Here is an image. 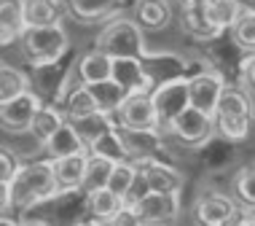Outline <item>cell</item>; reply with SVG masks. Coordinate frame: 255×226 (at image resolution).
<instances>
[{"instance_id":"obj_1","label":"cell","mask_w":255,"mask_h":226,"mask_svg":"<svg viewBox=\"0 0 255 226\" xmlns=\"http://www.w3.org/2000/svg\"><path fill=\"white\" fill-rule=\"evenodd\" d=\"M57 178H54V159H38L19 164L11 181V208L13 210H32L38 205L57 197Z\"/></svg>"},{"instance_id":"obj_2","label":"cell","mask_w":255,"mask_h":226,"mask_svg":"<svg viewBox=\"0 0 255 226\" xmlns=\"http://www.w3.org/2000/svg\"><path fill=\"white\" fill-rule=\"evenodd\" d=\"M212 119L218 135H223L226 140H245L255 121L253 92L247 86H226Z\"/></svg>"},{"instance_id":"obj_3","label":"cell","mask_w":255,"mask_h":226,"mask_svg":"<svg viewBox=\"0 0 255 226\" xmlns=\"http://www.w3.org/2000/svg\"><path fill=\"white\" fill-rule=\"evenodd\" d=\"M24 59L32 67H46L62 59V54L67 51V32L62 22L54 24H30L19 38Z\"/></svg>"},{"instance_id":"obj_4","label":"cell","mask_w":255,"mask_h":226,"mask_svg":"<svg viewBox=\"0 0 255 226\" xmlns=\"http://www.w3.org/2000/svg\"><path fill=\"white\" fill-rule=\"evenodd\" d=\"M142 27L134 19H116L97 35V49L110 57H145L142 46Z\"/></svg>"},{"instance_id":"obj_5","label":"cell","mask_w":255,"mask_h":226,"mask_svg":"<svg viewBox=\"0 0 255 226\" xmlns=\"http://www.w3.org/2000/svg\"><path fill=\"white\" fill-rule=\"evenodd\" d=\"M116 124L121 129H132V132H161V119L153 105L150 92H132L121 102V108L113 113Z\"/></svg>"},{"instance_id":"obj_6","label":"cell","mask_w":255,"mask_h":226,"mask_svg":"<svg viewBox=\"0 0 255 226\" xmlns=\"http://www.w3.org/2000/svg\"><path fill=\"white\" fill-rule=\"evenodd\" d=\"M167 132H169L172 140L180 143V146H185V148H202L212 140V135H215L218 129H215L212 113H204V111H199V108L188 105L167 127Z\"/></svg>"},{"instance_id":"obj_7","label":"cell","mask_w":255,"mask_h":226,"mask_svg":"<svg viewBox=\"0 0 255 226\" xmlns=\"http://www.w3.org/2000/svg\"><path fill=\"white\" fill-rule=\"evenodd\" d=\"M153 97V105L158 111V119H161V127L167 129L172 121L180 116L185 108L191 105V92H188V78L183 75H175V78H167L161 84L153 86L150 92Z\"/></svg>"},{"instance_id":"obj_8","label":"cell","mask_w":255,"mask_h":226,"mask_svg":"<svg viewBox=\"0 0 255 226\" xmlns=\"http://www.w3.org/2000/svg\"><path fill=\"white\" fill-rule=\"evenodd\" d=\"M132 208L140 224H172L180 213V197L175 191H145Z\"/></svg>"},{"instance_id":"obj_9","label":"cell","mask_w":255,"mask_h":226,"mask_svg":"<svg viewBox=\"0 0 255 226\" xmlns=\"http://www.w3.org/2000/svg\"><path fill=\"white\" fill-rule=\"evenodd\" d=\"M247 208L237 200L223 194H207L196 202V221L204 226H226V224H242Z\"/></svg>"},{"instance_id":"obj_10","label":"cell","mask_w":255,"mask_h":226,"mask_svg":"<svg viewBox=\"0 0 255 226\" xmlns=\"http://www.w3.org/2000/svg\"><path fill=\"white\" fill-rule=\"evenodd\" d=\"M43 105L40 102L38 94H32L30 89L27 92H22L19 97H11L5 102H0V129H5V132H27L30 129V121L32 116H35V111Z\"/></svg>"},{"instance_id":"obj_11","label":"cell","mask_w":255,"mask_h":226,"mask_svg":"<svg viewBox=\"0 0 255 226\" xmlns=\"http://www.w3.org/2000/svg\"><path fill=\"white\" fill-rule=\"evenodd\" d=\"M223 89H226V81L220 78V73H215V70H199L194 75H188L191 105L199 108V111H204V113H215Z\"/></svg>"},{"instance_id":"obj_12","label":"cell","mask_w":255,"mask_h":226,"mask_svg":"<svg viewBox=\"0 0 255 226\" xmlns=\"http://www.w3.org/2000/svg\"><path fill=\"white\" fill-rule=\"evenodd\" d=\"M137 170H140V181L148 191H175L180 194L183 189V175L177 173L175 167H169L167 162H158L153 156H145V159H134Z\"/></svg>"},{"instance_id":"obj_13","label":"cell","mask_w":255,"mask_h":226,"mask_svg":"<svg viewBox=\"0 0 255 226\" xmlns=\"http://www.w3.org/2000/svg\"><path fill=\"white\" fill-rule=\"evenodd\" d=\"M113 81H119L129 94L153 92V86H156L142 57H113Z\"/></svg>"},{"instance_id":"obj_14","label":"cell","mask_w":255,"mask_h":226,"mask_svg":"<svg viewBox=\"0 0 255 226\" xmlns=\"http://www.w3.org/2000/svg\"><path fill=\"white\" fill-rule=\"evenodd\" d=\"M86 162H89V151L70 154V156H57V159H54V178H57V189L59 191H75V189L84 186Z\"/></svg>"},{"instance_id":"obj_15","label":"cell","mask_w":255,"mask_h":226,"mask_svg":"<svg viewBox=\"0 0 255 226\" xmlns=\"http://www.w3.org/2000/svg\"><path fill=\"white\" fill-rule=\"evenodd\" d=\"M27 30L24 0H0V46H11Z\"/></svg>"},{"instance_id":"obj_16","label":"cell","mask_w":255,"mask_h":226,"mask_svg":"<svg viewBox=\"0 0 255 226\" xmlns=\"http://www.w3.org/2000/svg\"><path fill=\"white\" fill-rule=\"evenodd\" d=\"M89 216L92 218V224H113V218L124 210V197H119L116 191H110L108 186L105 189H97V191H89Z\"/></svg>"},{"instance_id":"obj_17","label":"cell","mask_w":255,"mask_h":226,"mask_svg":"<svg viewBox=\"0 0 255 226\" xmlns=\"http://www.w3.org/2000/svg\"><path fill=\"white\" fill-rule=\"evenodd\" d=\"M65 5L81 22H102L119 13L124 0H65Z\"/></svg>"},{"instance_id":"obj_18","label":"cell","mask_w":255,"mask_h":226,"mask_svg":"<svg viewBox=\"0 0 255 226\" xmlns=\"http://www.w3.org/2000/svg\"><path fill=\"white\" fill-rule=\"evenodd\" d=\"M172 8L167 0H137L134 5V22L148 32H158L169 24Z\"/></svg>"},{"instance_id":"obj_19","label":"cell","mask_w":255,"mask_h":226,"mask_svg":"<svg viewBox=\"0 0 255 226\" xmlns=\"http://www.w3.org/2000/svg\"><path fill=\"white\" fill-rule=\"evenodd\" d=\"M65 119H67V116H65L62 108H57V105H40L38 111H35V116H32L30 129H27V132H30L32 138L40 143V146H46L51 135L57 132L62 124H65Z\"/></svg>"},{"instance_id":"obj_20","label":"cell","mask_w":255,"mask_h":226,"mask_svg":"<svg viewBox=\"0 0 255 226\" xmlns=\"http://www.w3.org/2000/svg\"><path fill=\"white\" fill-rule=\"evenodd\" d=\"M78 75L81 84H100V81L113 78V57L100 49L89 51L86 57L78 59Z\"/></svg>"},{"instance_id":"obj_21","label":"cell","mask_w":255,"mask_h":226,"mask_svg":"<svg viewBox=\"0 0 255 226\" xmlns=\"http://www.w3.org/2000/svg\"><path fill=\"white\" fill-rule=\"evenodd\" d=\"M46 151H49L51 159H57V156H70V154L89 151V146L84 143V138L78 135V129H75L70 121L65 119V124H62L57 132L49 138V143H46Z\"/></svg>"},{"instance_id":"obj_22","label":"cell","mask_w":255,"mask_h":226,"mask_svg":"<svg viewBox=\"0 0 255 226\" xmlns=\"http://www.w3.org/2000/svg\"><path fill=\"white\" fill-rule=\"evenodd\" d=\"M67 121L78 129V135L84 138L86 146H92L97 138H102L110 127H116V119L110 113H105V111H94V113H89V116H81V119H67Z\"/></svg>"},{"instance_id":"obj_23","label":"cell","mask_w":255,"mask_h":226,"mask_svg":"<svg viewBox=\"0 0 255 226\" xmlns=\"http://www.w3.org/2000/svg\"><path fill=\"white\" fill-rule=\"evenodd\" d=\"M89 154H100V156H108L113 162H121V159H129V148H127V140H124V132L119 129V124L110 127L102 138H97L89 146Z\"/></svg>"},{"instance_id":"obj_24","label":"cell","mask_w":255,"mask_h":226,"mask_svg":"<svg viewBox=\"0 0 255 226\" xmlns=\"http://www.w3.org/2000/svg\"><path fill=\"white\" fill-rule=\"evenodd\" d=\"M92 86V94H94V100H97V108L100 111H105L113 116L116 111L121 108V102L127 100V89H124L119 81H113V78H108V81H100V84H89Z\"/></svg>"},{"instance_id":"obj_25","label":"cell","mask_w":255,"mask_h":226,"mask_svg":"<svg viewBox=\"0 0 255 226\" xmlns=\"http://www.w3.org/2000/svg\"><path fill=\"white\" fill-rule=\"evenodd\" d=\"M113 159L108 156H100V154H89V162H86V173H84V189L86 194L89 191H97V189H105L108 181H110V173H113Z\"/></svg>"},{"instance_id":"obj_26","label":"cell","mask_w":255,"mask_h":226,"mask_svg":"<svg viewBox=\"0 0 255 226\" xmlns=\"http://www.w3.org/2000/svg\"><path fill=\"white\" fill-rule=\"evenodd\" d=\"M137 175H140V170H137V162L134 159H121L113 164V173H110V181H108V189L116 191L119 197H124V202H127V197L132 194L134 183H137Z\"/></svg>"},{"instance_id":"obj_27","label":"cell","mask_w":255,"mask_h":226,"mask_svg":"<svg viewBox=\"0 0 255 226\" xmlns=\"http://www.w3.org/2000/svg\"><path fill=\"white\" fill-rule=\"evenodd\" d=\"M183 19H185V30L199 40H210V38L220 35V30L210 22V16H207L204 5H191V8L183 5Z\"/></svg>"},{"instance_id":"obj_28","label":"cell","mask_w":255,"mask_h":226,"mask_svg":"<svg viewBox=\"0 0 255 226\" xmlns=\"http://www.w3.org/2000/svg\"><path fill=\"white\" fill-rule=\"evenodd\" d=\"M24 16L27 27L62 22V3L59 0H24Z\"/></svg>"},{"instance_id":"obj_29","label":"cell","mask_w":255,"mask_h":226,"mask_svg":"<svg viewBox=\"0 0 255 226\" xmlns=\"http://www.w3.org/2000/svg\"><path fill=\"white\" fill-rule=\"evenodd\" d=\"M62 111H65L67 119H81V116H89V113L100 111L97 100H94V94H92V86L89 84L75 86L73 92L65 97V108H62Z\"/></svg>"},{"instance_id":"obj_30","label":"cell","mask_w":255,"mask_h":226,"mask_svg":"<svg viewBox=\"0 0 255 226\" xmlns=\"http://www.w3.org/2000/svg\"><path fill=\"white\" fill-rule=\"evenodd\" d=\"M204 8H207V16H210V22L215 24L220 32H223V30H231V27L237 24L239 13H242V5H239V0H210Z\"/></svg>"},{"instance_id":"obj_31","label":"cell","mask_w":255,"mask_h":226,"mask_svg":"<svg viewBox=\"0 0 255 226\" xmlns=\"http://www.w3.org/2000/svg\"><path fill=\"white\" fill-rule=\"evenodd\" d=\"M22 92H27V75L19 67L0 62V102L19 97Z\"/></svg>"},{"instance_id":"obj_32","label":"cell","mask_w":255,"mask_h":226,"mask_svg":"<svg viewBox=\"0 0 255 226\" xmlns=\"http://www.w3.org/2000/svg\"><path fill=\"white\" fill-rule=\"evenodd\" d=\"M234 197L247 210H255V164H247L234 178Z\"/></svg>"},{"instance_id":"obj_33","label":"cell","mask_w":255,"mask_h":226,"mask_svg":"<svg viewBox=\"0 0 255 226\" xmlns=\"http://www.w3.org/2000/svg\"><path fill=\"white\" fill-rule=\"evenodd\" d=\"M234 43L247 54H255V11H242L237 24L231 27Z\"/></svg>"},{"instance_id":"obj_34","label":"cell","mask_w":255,"mask_h":226,"mask_svg":"<svg viewBox=\"0 0 255 226\" xmlns=\"http://www.w3.org/2000/svg\"><path fill=\"white\" fill-rule=\"evenodd\" d=\"M19 170V159L16 154H13L11 148H3L0 146V181H13V175H16Z\"/></svg>"},{"instance_id":"obj_35","label":"cell","mask_w":255,"mask_h":226,"mask_svg":"<svg viewBox=\"0 0 255 226\" xmlns=\"http://www.w3.org/2000/svg\"><path fill=\"white\" fill-rule=\"evenodd\" d=\"M242 84L255 94V54H247L242 62Z\"/></svg>"},{"instance_id":"obj_36","label":"cell","mask_w":255,"mask_h":226,"mask_svg":"<svg viewBox=\"0 0 255 226\" xmlns=\"http://www.w3.org/2000/svg\"><path fill=\"white\" fill-rule=\"evenodd\" d=\"M11 208V183L8 181H0V213Z\"/></svg>"},{"instance_id":"obj_37","label":"cell","mask_w":255,"mask_h":226,"mask_svg":"<svg viewBox=\"0 0 255 226\" xmlns=\"http://www.w3.org/2000/svg\"><path fill=\"white\" fill-rule=\"evenodd\" d=\"M239 5L242 11H255V0H239Z\"/></svg>"},{"instance_id":"obj_38","label":"cell","mask_w":255,"mask_h":226,"mask_svg":"<svg viewBox=\"0 0 255 226\" xmlns=\"http://www.w3.org/2000/svg\"><path fill=\"white\" fill-rule=\"evenodd\" d=\"M207 3H210V0H183V5H188V8L191 5H207Z\"/></svg>"}]
</instances>
